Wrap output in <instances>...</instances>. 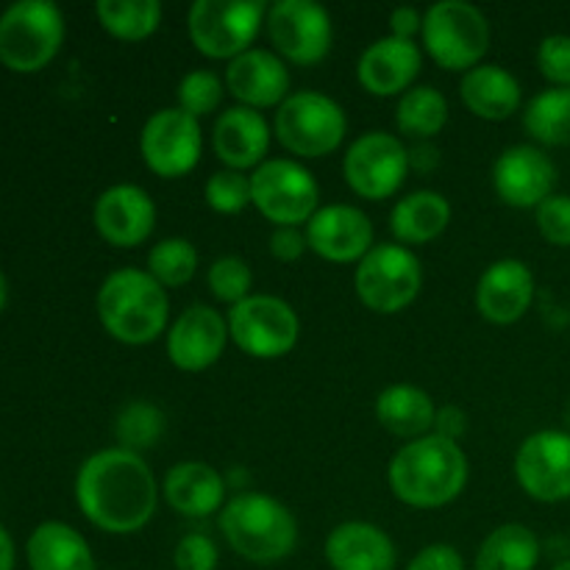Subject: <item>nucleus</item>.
I'll return each mask as SVG.
<instances>
[{
  "label": "nucleus",
  "mask_w": 570,
  "mask_h": 570,
  "mask_svg": "<svg viewBox=\"0 0 570 570\" xmlns=\"http://www.w3.org/2000/svg\"><path fill=\"white\" fill-rule=\"evenodd\" d=\"M256 212L276 228H298L317 212L321 187L304 165L293 159H267L250 176Z\"/></svg>",
  "instance_id": "obj_10"
},
{
  "label": "nucleus",
  "mask_w": 570,
  "mask_h": 570,
  "mask_svg": "<svg viewBox=\"0 0 570 570\" xmlns=\"http://www.w3.org/2000/svg\"><path fill=\"white\" fill-rule=\"evenodd\" d=\"M543 554L538 534L523 523H504L484 538L476 570H534Z\"/></svg>",
  "instance_id": "obj_30"
},
{
  "label": "nucleus",
  "mask_w": 570,
  "mask_h": 570,
  "mask_svg": "<svg viewBox=\"0 0 570 570\" xmlns=\"http://www.w3.org/2000/svg\"><path fill=\"white\" fill-rule=\"evenodd\" d=\"M551 570H570V557H562V560L557 562V566L551 568Z\"/></svg>",
  "instance_id": "obj_48"
},
{
  "label": "nucleus",
  "mask_w": 570,
  "mask_h": 570,
  "mask_svg": "<svg viewBox=\"0 0 570 570\" xmlns=\"http://www.w3.org/2000/svg\"><path fill=\"white\" fill-rule=\"evenodd\" d=\"M204 198L217 215H239L245 206H254L250 198V178L237 170L212 173L204 187Z\"/></svg>",
  "instance_id": "obj_36"
},
{
  "label": "nucleus",
  "mask_w": 570,
  "mask_h": 570,
  "mask_svg": "<svg viewBox=\"0 0 570 570\" xmlns=\"http://www.w3.org/2000/svg\"><path fill=\"white\" fill-rule=\"evenodd\" d=\"M65 42V17L50 0H20L0 14V61L14 72H39Z\"/></svg>",
  "instance_id": "obj_6"
},
{
  "label": "nucleus",
  "mask_w": 570,
  "mask_h": 570,
  "mask_svg": "<svg viewBox=\"0 0 570 570\" xmlns=\"http://www.w3.org/2000/svg\"><path fill=\"white\" fill-rule=\"evenodd\" d=\"M176 570H217V546L209 534H184L176 546V554H173Z\"/></svg>",
  "instance_id": "obj_41"
},
{
  "label": "nucleus",
  "mask_w": 570,
  "mask_h": 570,
  "mask_svg": "<svg viewBox=\"0 0 570 570\" xmlns=\"http://www.w3.org/2000/svg\"><path fill=\"white\" fill-rule=\"evenodd\" d=\"M534 273L521 259H499L476 284V309L495 326L518 323L534 301Z\"/></svg>",
  "instance_id": "obj_22"
},
{
  "label": "nucleus",
  "mask_w": 570,
  "mask_h": 570,
  "mask_svg": "<svg viewBox=\"0 0 570 570\" xmlns=\"http://www.w3.org/2000/svg\"><path fill=\"white\" fill-rule=\"evenodd\" d=\"M323 551L332 570H393L399 560L390 534L365 521L340 523Z\"/></svg>",
  "instance_id": "obj_24"
},
{
  "label": "nucleus",
  "mask_w": 570,
  "mask_h": 570,
  "mask_svg": "<svg viewBox=\"0 0 570 570\" xmlns=\"http://www.w3.org/2000/svg\"><path fill=\"white\" fill-rule=\"evenodd\" d=\"M449 122V100L434 87H412L399 98L395 126L401 134L415 139H432Z\"/></svg>",
  "instance_id": "obj_33"
},
{
  "label": "nucleus",
  "mask_w": 570,
  "mask_h": 570,
  "mask_svg": "<svg viewBox=\"0 0 570 570\" xmlns=\"http://www.w3.org/2000/svg\"><path fill=\"white\" fill-rule=\"evenodd\" d=\"M228 340L226 317L212 306L195 304L167 328V356L178 371L200 373L220 360Z\"/></svg>",
  "instance_id": "obj_17"
},
{
  "label": "nucleus",
  "mask_w": 570,
  "mask_h": 570,
  "mask_svg": "<svg viewBox=\"0 0 570 570\" xmlns=\"http://www.w3.org/2000/svg\"><path fill=\"white\" fill-rule=\"evenodd\" d=\"M220 532L234 554L254 566H276L287 560L298 543L295 515L262 493H239L220 510Z\"/></svg>",
  "instance_id": "obj_4"
},
{
  "label": "nucleus",
  "mask_w": 570,
  "mask_h": 570,
  "mask_svg": "<svg viewBox=\"0 0 570 570\" xmlns=\"http://www.w3.org/2000/svg\"><path fill=\"white\" fill-rule=\"evenodd\" d=\"M534 223L546 243L570 248V195L554 193L534 209Z\"/></svg>",
  "instance_id": "obj_39"
},
{
  "label": "nucleus",
  "mask_w": 570,
  "mask_h": 570,
  "mask_svg": "<svg viewBox=\"0 0 570 570\" xmlns=\"http://www.w3.org/2000/svg\"><path fill=\"white\" fill-rule=\"evenodd\" d=\"M98 22L122 42H142L159 28L161 3L159 0H100L95 6Z\"/></svg>",
  "instance_id": "obj_32"
},
{
  "label": "nucleus",
  "mask_w": 570,
  "mask_h": 570,
  "mask_svg": "<svg viewBox=\"0 0 570 570\" xmlns=\"http://www.w3.org/2000/svg\"><path fill=\"white\" fill-rule=\"evenodd\" d=\"M0 570H14V543L3 527H0Z\"/></svg>",
  "instance_id": "obj_46"
},
{
  "label": "nucleus",
  "mask_w": 570,
  "mask_h": 570,
  "mask_svg": "<svg viewBox=\"0 0 570 570\" xmlns=\"http://www.w3.org/2000/svg\"><path fill=\"white\" fill-rule=\"evenodd\" d=\"M390 490L415 510L451 504L468 484V456L454 440L426 434L395 451L387 468Z\"/></svg>",
  "instance_id": "obj_2"
},
{
  "label": "nucleus",
  "mask_w": 570,
  "mask_h": 570,
  "mask_svg": "<svg viewBox=\"0 0 570 570\" xmlns=\"http://www.w3.org/2000/svg\"><path fill=\"white\" fill-rule=\"evenodd\" d=\"M267 37L278 56L298 67L323 61L332 50V17L312 0H276L267 6Z\"/></svg>",
  "instance_id": "obj_13"
},
{
  "label": "nucleus",
  "mask_w": 570,
  "mask_h": 570,
  "mask_svg": "<svg viewBox=\"0 0 570 570\" xmlns=\"http://www.w3.org/2000/svg\"><path fill=\"white\" fill-rule=\"evenodd\" d=\"M423 67V56L417 42L399 37H382L367 45L365 53L356 65V78L365 87V92L379 98H393V95L410 92L417 72Z\"/></svg>",
  "instance_id": "obj_21"
},
{
  "label": "nucleus",
  "mask_w": 570,
  "mask_h": 570,
  "mask_svg": "<svg viewBox=\"0 0 570 570\" xmlns=\"http://www.w3.org/2000/svg\"><path fill=\"white\" fill-rule=\"evenodd\" d=\"M98 317L106 334L122 345H148L165 334L170 317L167 289L139 267L109 273L98 289Z\"/></svg>",
  "instance_id": "obj_3"
},
{
  "label": "nucleus",
  "mask_w": 570,
  "mask_h": 570,
  "mask_svg": "<svg viewBox=\"0 0 570 570\" xmlns=\"http://www.w3.org/2000/svg\"><path fill=\"white\" fill-rule=\"evenodd\" d=\"M451 206L434 189L406 195L390 212V232L404 245H426L449 228Z\"/></svg>",
  "instance_id": "obj_27"
},
{
  "label": "nucleus",
  "mask_w": 570,
  "mask_h": 570,
  "mask_svg": "<svg viewBox=\"0 0 570 570\" xmlns=\"http://www.w3.org/2000/svg\"><path fill=\"white\" fill-rule=\"evenodd\" d=\"M406 570H465V562H462V554L454 546L434 543L417 551Z\"/></svg>",
  "instance_id": "obj_42"
},
{
  "label": "nucleus",
  "mask_w": 570,
  "mask_h": 570,
  "mask_svg": "<svg viewBox=\"0 0 570 570\" xmlns=\"http://www.w3.org/2000/svg\"><path fill=\"white\" fill-rule=\"evenodd\" d=\"M306 243L321 259L351 265L373 248V223L362 209L348 204L323 206L306 223Z\"/></svg>",
  "instance_id": "obj_18"
},
{
  "label": "nucleus",
  "mask_w": 570,
  "mask_h": 570,
  "mask_svg": "<svg viewBox=\"0 0 570 570\" xmlns=\"http://www.w3.org/2000/svg\"><path fill=\"white\" fill-rule=\"evenodd\" d=\"M165 501L184 518H209L226 499V479L209 462H178L165 476Z\"/></svg>",
  "instance_id": "obj_25"
},
{
  "label": "nucleus",
  "mask_w": 570,
  "mask_h": 570,
  "mask_svg": "<svg viewBox=\"0 0 570 570\" xmlns=\"http://www.w3.org/2000/svg\"><path fill=\"white\" fill-rule=\"evenodd\" d=\"M423 31V17L421 11L412 9V6H399L390 14V33L399 39H412L415 42L417 33Z\"/></svg>",
  "instance_id": "obj_44"
},
{
  "label": "nucleus",
  "mask_w": 570,
  "mask_h": 570,
  "mask_svg": "<svg viewBox=\"0 0 570 570\" xmlns=\"http://www.w3.org/2000/svg\"><path fill=\"white\" fill-rule=\"evenodd\" d=\"M495 195L515 209H538L554 195L557 165L538 145H512L493 165Z\"/></svg>",
  "instance_id": "obj_16"
},
{
  "label": "nucleus",
  "mask_w": 570,
  "mask_h": 570,
  "mask_svg": "<svg viewBox=\"0 0 570 570\" xmlns=\"http://www.w3.org/2000/svg\"><path fill=\"white\" fill-rule=\"evenodd\" d=\"M515 479L523 493L543 504L570 499V432L543 429L529 434L515 454Z\"/></svg>",
  "instance_id": "obj_15"
},
{
  "label": "nucleus",
  "mask_w": 570,
  "mask_h": 570,
  "mask_svg": "<svg viewBox=\"0 0 570 570\" xmlns=\"http://www.w3.org/2000/svg\"><path fill=\"white\" fill-rule=\"evenodd\" d=\"M267 6L262 0H195L187 31L195 50L206 59L234 61L259 37Z\"/></svg>",
  "instance_id": "obj_7"
},
{
  "label": "nucleus",
  "mask_w": 570,
  "mask_h": 570,
  "mask_svg": "<svg viewBox=\"0 0 570 570\" xmlns=\"http://www.w3.org/2000/svg\"><path fill=\"white\" fill-rule=\"evenodd\" d=\"M6 301H9V284H6V276L0 273V312H3Z\"/></svg>",
  "instance_id": "obj_47"
},
{
  "label": "nucleus",
  "mask_w": 570,
  "mask_h": 570,
  "mask_svg": "<svg viewBox=\"0 0 570 570\" xmlns=\"http://www.w3.org/2000/svg\"><path fill=\"white\" fill-rule=\"evenodd\" d=\"M26 554L31 570H95L87 540L61 521H48L33 529Z\"/></svg>",
  "instance_id": "obj_29"
},
{
  "label": "nucleus",
  "mask_w": 570,
  "mask_h": 570,
  "mask_svg": "<svg viewBox=\"0 0 570 570\" xmlns=\"http://www.w3.org/2000/svg\"><path fill=\"white\" fill-rule=\"evenodd\" d=\"M95 228L115 248H137L154 234L156 204L137 184H115L98 195L92 212Z\"/></svg>",
  "instance_id": "obj_19"
},
{
  "label": "nucleus",
  "mask_w": 570,
  "mask_h": 570,
  "mask_svg": "<svg viewBox=\"0 0 570 570\" xmlns=\"http://www.w3.org/2000/svg\"><path fill=\"white\" fill-rule=\"evenodd\" d=\"M117 440H120V449L139 451L154 449L156 443L165 434V415H161L159 406L148 404V401H134L117 417Z\"/></svg>",
  "instance_id": "obj_35"
},
{
  "label": "nucleus",
  "mask_w": 570,
  "mask_h": 570,
  "mask_svg": "<svg viewBox=\"0 0 570 570\" xmlns=\"http://www.w3.org/2000/svg\"><path fill=\"white\" fill-rule=\"evenodd\" d=\"M354 287L362 304L371 312H379V315L404 312L421 295V259L404 245H373L371 254L356 267Z\"/></svg>",
  "instance_id": "obj_9"
},
{
  "label": "nucleus",
  "mask_w": 570,
  "mask_h": 570,
  "mask_svg": "<svg viewBox=\"0 0 570 570\" xmlns=\"http://www.w3.org/2000/svg\"><path fill=\"white\" fill-rule=\"evenodd\" d=\"M410 150L387 131H365L351 142L343 159L345 184L365 200L393 198L410 173Z\"/></svg>",
  "instance_id": "obj_12"
},
{
  "label": "nucleus",
  "mask_w": 570,
  "mask_h": 570,
  "mask_svg": "<svg viewBox=\"0 0 570 570\" xmlns=\"http://www.w3.org/2000/svg\"><path fill=\"white\" fill-rule=\"evenodd\" d=\"M462 104L482 120H510L521 109V83L499 65H479L465 72L460 83Z\"/></svg>",
  "instance_id": "obj_26"
},
{
  "label": "nucleus",
  "mask_w": 570,
  "mask_h": 570,
  "mask_svg": "<svg viewBox=\"0 0 570 570\" xmlns=\"http://www.w3.org/2000/svg\"><path fill=\"white\" fill-rule=\"evenodd\" d=\"M423 48L443 70L468 72L490 48V22L473 3L440 0L423 14Z\"/></svg>",
  "instance_id": "obj_5"
},
{
  "label": "nucleus",
  "mask_w": 570,
  "mask_h": 570,
  "mask_svg": "<svg viewBox=\"0 0 570 570\" xmlns=\"http://www.w3.org/2000/svg\"><path fill=\"white\" fill-rule=\"evenodd\" d=\"M223 83L212 70H193L178 83V109L189 117H206L220 106Z\"/></svg>",
  "instance_id": "obj_38"
},
{
  "label": "nucleus",
  "mask_w": 570,
  "mask_h": 570,
  "mask_svg": "<svg viewBox=\"0 0 570 570\" xmlns=\"http://www.w3.org/2000/svg\"><path fill=\"white\" fill-rule=\"evenodd\" d=\"M212 148L226 170L245 173L250 167L265 165L271 150V126L265 115L248 106H232L215 120Z\"/></svg>",
  "instance_id": "obj_23"
},
{
  "label": "nucleus",
  "mask_w": 570,
  "mask_h": 570,
  "mask_svg": "<svg viewBox=\"0 0 570 570\" xmlns=\"http://www.w3.org/2000/svg\"><path fill=\"white\" fill-rule=\"evenodd\" d=\"M306 248H309L306 234H301L298 228H276L271 234V254L278 262H298Z\"/></svg>",
  "instance_id": "obj_43"
},
{
  "label": "nucleus",
  "mask_w": 570,
  "mask_h": 570,
  "mask_svg": "<svg viewBox=\"0 0 570 570\" xmlns=\"http://www.w3.org/2000/svg\"><path fill=\"white\" fill-rule=\"evenodd\" d=\"M538 67L551 87H570V33H549L538 45Z\"/></svg>",
  "instance_id": "obj_40"
},
{
  "label": "nucleus",
  "mask_w": 570,
  "mask_h": 570,
  "mask_svg": "<svg viewBox=\"0 0 570 570\" xmlns=\"http://www.w3.org/2000/svg\"><path fill=\"white\" fill-rule=\"evenodd\" d=\"M206 282H209L212 295H215L217 301L237 306L239 301H245L250 295L254 273H250L248 262L239 259V256H220V259L209 267Z\"/></svg>",
  "instance_id": "obj_37"
},
{
  "label": "nucleus",
  "mask_w": 570,
  "mask_h": 570,
  "mask_svg": "<svg viewBox=\"0 0 570 570\" xmlns=\"http://www.w3.org/2000/svg\"><path fill=\"white\" fill-rule=\"evenodd\" d=\"M76 501L100 532L134 534L156 515L159 484L139 454L106 449L89 456L78 471Z\"/></svg>",
  "instance_id": "obj_1"
},
{
  "label": "nucleus",
  "mask_w": 570,
  "mask_h": 570,
  "mask_svg": "<svg viewBox=\"0 0 570 570\" xmlns=\"http://www.w3.org/2000/svg\"><path fill=\"white\" fill-rule=\"evenodd\" d=\"M434 401L426 390L415 384H393L382 390L376 399V421L387 429L390 434L404 440L426 438L429 429H434Z\"/></svg>",
  "instance_id": "obj_28"
},
{
  "label": "nucleus",
  "mask_w": 570,
  "mask_h": 570,
  "mask_svg": "<svg viewBox=\"0 0 570 570\" xmlns=\"http://www.w3.org/2000/svg\"><path fill=\"white\" fill-rule=\"evenodd\" d=\"M228 337L254 360H278L295 348L301 334L298 315L276 295H248L226 317Z\"/></svg>",
  "instance_id": "obj_11"
},
{
  "label": "nucleus",
  "mask_w": 570,
  "mask_h": 570,
  "mask_svg": "<svg viewBox=\"0 0 570 570\" xmlns=\"http://www.w3.org/2000/svg\"><path fill=\"white\" fill-rule=\"evenodd\" d=\"M465 412L456 410V406H443V410L438 412V417H434V429H438L434 434H440V438L445 440H454V443L456 438L465 432Z\"/></svg>",
  "instance_id": "obj_45"
},
{
  "label": "nucleus",
  "mask_w": 570,
  "mask_h": 570,
  "mask_svg": "<svg viewBox=\"0 0 570 570\" xmlns=\"http://www.w3.org/2000/svg\"><path fill=\"white\" fill-rule=\"evenodd\" d=\"M523 128L546 148L570 145V87H549L523 109Z\"/></svg>",
  "instance_id": "obj_31"
},
{
  "label": "nucleus",
  "mask_w": 570,
  "mask_h": 570,
  "mask_svg": "<svg viewBox=\"0 0 570 570\" xmlns=\"http://www.w3.org/2000/svg\"><path fill=\"white\" fill-rule=\"evenodd\" d=\"M273 131L289 154L321 159L343 145L348 120L337 100L304 89V92H293L278 106Z\"/></svg>",
  "instance_id": "obj_8"
},
{
  "label": "nucleus",
  "mask_w": 570,
  "mask_h": 570,
  "mask_svg": "<svg viewBox=\"0 0 570 570\" xmlns=\"http://www.w3.org/2000/svg\"><path fill=\"white\" fill-rule=\"evenodd\" d=\"M226 89L248 109H278L289 98V70L273 50L250 48L228 61Z\"/></svg>",
  "instance_id": "obj_20"
},
{
  "label": "nucleus",
  "mask_w": 570,
  "mask_h": 570,
  "mask_svg": "<svg viewBox=\"0 0 570 570\" xmlns=\"http://www.w3.org/2000/svg\"><path fill=\"white\" fill-rule=\"evenodd\" d=\"M204 131L198 120L181 109H159L148 117L139 134V154L145 167L159 178H181L198 165Z\"/></svg>",
  "instance_id": "obj_14"
},
{
  "label": "nucleus",
  "mask_w": 570,
  "mask_h": 570,
  "mask_svg": "<svg viewBox=\"0 0 570 570\" xmlns=\"http://www.w3.org/2000/svg\"><path fill=\"white\" fill-rule=\"evenodd\" d=\"M198 271V248L187 237L161 239L148 254V273L161 287H184Z\"/></svg>",
  "instance_id": "obj_34"
}]
</instances>
